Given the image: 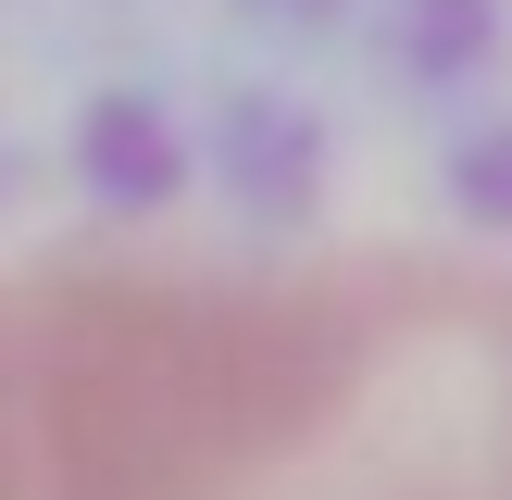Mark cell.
Listing matches in <instances>:
<instances>
[{"label": "cell", "mask_w": 512, "mask_h": 500, "mask_svg": "<svg viewBox=\"0 0 512 500\" xmlns=\"http://www.w3.org/2000/svg\"><path fill=\"white\" fill-rule=\"evenodd\" d=\"M0 313L38 500H512V275L475 250L63 238Z\"/></svg>", "instance_id": "1"}, {"label": "cell", "mask_w": 512, "mask_h": 500, "mask_svg": "<svg viewBox=\"0 0 512 500\" xmlns=\"http://www.w3.org/2000/svg\"><path fill=\"white\" fill-rule=\"evenodd\" d=\"M200 175H225V200L250 213V238L300 250L325 200V113L300 88H225L213 100V138H200Z\"/></svg>", "instance_id": "2"}, {"label": "cell", "mask_w": 512, "mask_h": 500, "mask_svg": "<svg viewBox=\"0 0 512 500\" xmlns=\"http://www.w3.org/2000/svg\"><path fill=\"white\" fill-rule=\"evenodd\" d=\"M63 163H75V188L100 200V213L138 238L150 213H175L188 200V175H200V138L175 125V100L163 88H138V75H113V88H88L75 100V125H63Z\"/></svg>", "instance_id": "3"}, {"label": "cell", "mask_w": 512, "mask_h": 500, "mask_svg": "<svg viewBox=\"0 0 512 500\" xmlns=\"http://www.w3.org/2000/svg\"><path fill=\"white\" fill-rule=\"evenodd\" d=\"M388 50L413 88H463V75H500L512 50V0H388Z\"/></svg>", "instance_id": "4"}, {"label": "cell", "mask_w": 512, "mask_h": 500, "mask_svg": "<svg viewBox=\"0 0 512 500\" xmlns=\"http://www.w3.org/2000/svg\"><path fill=\"white\" fill-rule=\"evenodd\" d=\"M450 213H463L475 238H512V113L450 138Z\"/></svg>", "instance_id": "5"}, {"label": "cell", "mask_w": 512, "mask_h": 500, "mask_svg": "<svg viewBox=\"0 0 512 500\" xmlns=\"http://www.w3.org/2000/svg\"><path fill=\"white\" fill-rule=\"evenodd\" d=\"M0 500H38V488H25V375H13V313H0Z\"/></svg>", "instance_id": "6"}, {"label": "cell", "mask_w": 512, "mask_h": 500, "mask_svg": "<svg viewBox=\"0 0 512 500\" xmlns=\"http://www.w3.org/2000/svg\"><path fill=\"white\" fill-rule=\"evenodd\" d=\"M238 13H250V25H275V38H313V25H338L350 0H238Z\"/></svg>", "instance_id": "7"}]
</instances>
